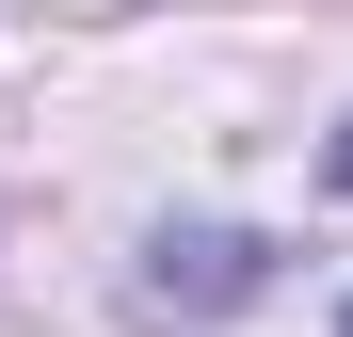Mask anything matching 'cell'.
Wrapping results in <instances>:
<instances>
[{
    "label": "cell",
    "instance_id": "6da1fadb",
    "mask_svg": "<svg viewBox=\"0 0 353 337\" xmlns=\"http://www.w3.org/2000/svg\"><path fill=\"white\" fill-rule=\"evenodd\" d=\"M337 193H353V129H337Z\"/></svg>",
    "mask_w": 353,
    "mask_h": 337
}]
</instances>
